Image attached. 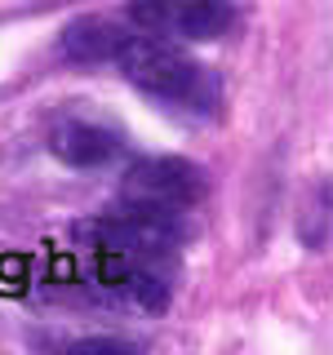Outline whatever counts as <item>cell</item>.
I'll return each mask as SVG.
<instances>
[{
	"instance_id": "obj_1",
	"label": "cell",
	"mask_w": 333,
	"mask_h": 355,
	"mask_svg": "<svg viewBox=\"0 0 333 355\" xmlns=\"http://www.w3.org/2000/svg\"><path fill=\"white\" fill-rule=\"evenodd\" d=\"M120 76L142 89L147 98L173 107H209L214 103V80L191 53H182L173 40H155V36H129V44L120 49Z\"/></svg>"
},
{
	"instance_id": "obj_2",
	"label": "cell",
	"mask_w": 333,
	"mask_h": 355,
	"mask_svg": "<svg viewBox=\"0 0 333 355\" xmlns=\"http://www.w3.org/2000/svg\"><path fill=\"white\" fill-rule=\"evenodd\" d=\"M125 18L155 40L205 44L231 31L236 5L231 0H129Z\"/></svg>"
},
{
	"instance_id": "obj_3",
	"label": "cell",
	"mask_w": 333,
	"mask_h": 355,
	"mask_svg": "<svg viewBox=\"0 0 333 355\" xmlns=\"http://www.w3.org/2000/svg\"><path fill=\"white\" fill-rule=\"evenodd\" d=\"M120 196L133 209H151V214H182L205 196V173L196 164L178 160V155H155V160H138L125 173Z\"/></svg>"
},
{
	"instance_id": "obj_4",
	"label": "cell",
	"mask_w": 333,
	"mask_h": 355,
	"mask_svg": "<svg viewBox=\"0 0 333 355\" xmlns=\"http://www.w3.org/2000/svg\"><path fill=\"white\" fill-rule=\"evenodd\" d=\"M49 151L58 155L62 164H76V169H94V164H107L111 155L120 151V133L98 125V120H62L49 133Z\"/></svg>"
},
{
	"instance_id": "obj_5",
	"label": "cell",
	"mask_w": 333,
	"mask_h": 355,
	"mask_svg": "<svg viewBox=\"0 0 333 355\" xmlns=\"http://www.w3.org/2000/svg\"><path fill=\"white\" fill-rule=\"evenodd\" d=\"M129 36L111 18H80L62 31V53L71 62H116Z\"/></svg>"
},
{
	"instance_id": "obj_6",
	"label": "cell",
	"mask_w": 333,
	"mask_h": 355,
	"mask_svg": "<svg viewBox=\"0 0 333 355\" xmlns=\"http://www.w3.org/2000/svg\"><path fill=\"white\" fill-rule=\"evenodd\" d=\"M67 355H142V351L120 342V338H85L76 347H67Z\"/></svg>"
}]
</instances>
